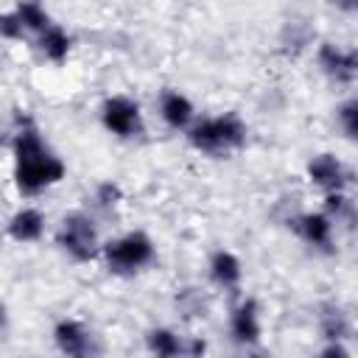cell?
<instances>
[{
  "mask_svg": "<svg viewBox=\"0 0 358 358\" xmlns=\"http://www.w3.org/2000/svg\"><path fill=\"white\" fill-rule=\"evenodd\" d=\"M67 165L62 162V157H56L42 134L25 123L22 129H17L14 134V182L17 190L22 196H36L45 187H53L64 179Z\"/></svg>",
  "mask_w": 358,
  "mask_h": 358,
  "instance_id": "cell-1",
  "label": "cell"
},
{
  "mask_svg": "<svg viewBox=\"0 0 358 358\" xmlns=\"http://www.w3.org/2000/svg\"><path fill=\"white\" fill-rule=\"evenodd\" d=\"M246 134H249V129H246L243 117L238 112H224V115H213V117H201V120L190 123L187 143L201 154L224 157V154L243 148Z\"/></svg>",
  "mask_w": 358,
  "mask_h": 358,
  "instance_id": "cell-2",
  "label": "cell"
},
{
  "mask_svg": "<svg viewBox=\"0 0 358 358\" xmlns=\"http://www.w3.org/2000/svg\"><path fill=\"white\" fill-rule=\"evenodd\" d=\"M154 252H157L154 241L140 229L126 232V235L101 246V255H103L106 268L112 274H134V271L145 268L154 260Z\"/></svg>",
  "mask_w": 358,
  "mask_h": 358,
  "instance_id": "cell-3",
  "label": "cell"
},
{
  "mask_svg": "<svg viewBox=\"0 0 358 358\" xmlns=\"http://www.w3.org/2000/svg\"><path fill=\"white\" fill-rule=\"evenodd\" d=\"M56 243L62 252H67L76 263H90L101 252L98 227L87 213H70L62 218V227L56 232Z\"/></svg>",
  "mask_w": 358,
  "mask_h": 358,
  "instance_id": "cell-4",
  "label": "cell"
},
{
  "mask_svg": "<svg viewBox=\"0 0 358 358\" xmlns=\"http://www.w3.org/2000/svg\"><path fill=\"white\" fill-rule=\"evenodd\" d=\"M53 341L64 358H98L101 341L98 336L78 319H62L53 327Z\"/></svg>",
  "mask_w": 358,
  "mask_h": 358,
  "instance_id": "cell-5",
  "label": "cell"
},
{
  "mask_svg": "<svg viewBox=\"0 0 358 358\" xmlns=\"http://www.w3.org/2000/svg\"><path fill=\"white\" fill-rule=\"evenodd\" d=\"M101 123L115 137H134L143 129V112L140 103L129 95H112L101 106Z\"/></svg>",
  "mask_w": 358,
  "mask_h": 358,
  "instance_id": "cell-6",
  "label": "cell"
},
{
  "mask_svg": "<svg viewBox=\"0 0 358 358\" xmlns=\"http://www.w3.org/2000/svg\"><path fill=\"white\" fill-rule=\"evenodd\" d=\"M316 62L327 78L336 84H352L358 73V50L355 48H338L333 42H322L316 50Z\"/></svg>",
  "mask_w": 358,
  "mask_h": 358,
  "instance_id": "cell-7",
  "label": "cell"
},
{
  "mask_svg": "<svg viewBox=\"0 0 358 358\" xmlns=\"http://www.w3.org/2000/svg\"><path fill=\"white\" fill-rule=\"evenodd\" d=\"M308 179L316 187H322L324 193H338V190H344L350 185L352 173L336 154H316L308 162Z\"/></svg>",
  "mask_w": 358,
  "mask_h": 358,
  "instance_id": "cell-8",
  "label": "cell"
},
{
  "mask_svg": "<svg viewBox=\"0 0 358 358\" xmlns=\"http://www.w3.org/2000/svg\"><path fill=\"white\" fill-rule=\"evenodd\" d=\"M291 224L308 246L322 249V252L333 249V218H327L324 213H302Z\"/></svg>",
  "mask_w": 358,
  "mask_h": 358,
  "instance_id": "cell-9",
  "label": "cell"
},
{
  "mask_svg": "<svg viewBox=\"0 0 358 358\" xmlns=\"http://www.w3.org/2000/svg\"><path fill=\"white\" fill-rule=\"evenodd\" d=\"M229 333L238 344H257L260 341V308L255 299H243L229 316Z\"/></svg>",
  "mask_w": 358,
  "mask_h": 358,
  "instance_id": "cell-10",
  "label": "cell"
},
{
  "mask_svg": "<svg viewBox=\"0 0 358 358\" xmlns=\"http://www.w3.org/2000/svg\"><path fill=\"white\" fill-rule=\"evenodd\" d=\"M6 232H8V238H14L17 243H34V241H39L42 232H45V215H42V210H36V207H22V210H17V213L8 218Z\"/></svg>",
  "mask_w": 358,
  "mask_h": 358,
  "instance_id": "cell-11",
  "label": "cell"
},
{
  "mask_svg": "<svg viewBox=\"0 0 358 358\" xmlns=\"http://www.w3.org/2000/svg\"><path fill=\"white\" fill-rule=\"evenodd\" d=\"M159 115L171 129H190L193 123V103L179 90H165L159 95Z\"/></svg>",
  "mask_w": 358,
  "mask_h": 358,
  "instance_id": "cell-12",
  "label": "cell"
},
{
  "mask_svg": "<svg viewBox=\"0 0 358 358\" xmlns=\"http://www.w3.org/2000/svg\"><path fill=\"white\" fill-rule=\"evenodd\" d=\"M210 277H213V282L218 288H238L241 280H243V266H241L238 255L229 252V249L213 252V257H210Z\"/></svg>",
  "mask_w": 358,
  "mask_h": 358,
  "instance_id": "cell-13",
  "label": "cell"
},
{
  "mask_svg": "<svg viewBox=\"0 0 358 358\" xmlns=\"http://www.w3.org/2000/svg\"><path fill=\"white\" fill-rule=\"evenodd\" d=\"M319 330L327 341H344L352 336V319L338 302H327L319 313Z\"/></svg>",
  "mask_w": 358,
  "mask_h": 358,
  "instance_id": "cell-14",
  "label": "cell"
},
{
  "mask_svg": "<svg viewBox=\"0 0 358 358\" xmlns=\"http://www.w3.org/2000/svg\"><path fill=\"white\" fill-rule=\"evenodd\" d=\"M36 45H39V50H42V56H45L48 62L62 64V62L70 56L73 39H70V34H67L62 25H56V22H53V25H48V28L39 34Z\"/></svg>",
  "mask_w": 358,
  "mask_h": 358,
  "instance_id": "cell-15",
  "label": "cell"
},
{
  "mask_svg": "<svg viewBox=\"0 0 358 358\" xmlns=\"http://www.w3.org/2000/svg\"><path fill=\"white\" fill-rule=\"evenodd\" d=\"M148 352L154 358H185V338H179L171 327H154L145 336Z\"/></svg>",
  "mask_w": 358,
  "mask_h": 358,
  "instance_id": "cell-16",
  "label": "cell"
},
{
  "mask_svg": "<svg viewBox=\"0 0 358 358\" xmlns=\"http://www.w3.org/2000/svg\"><path fill=\"white\" fill-rule=\"evenodd\" d=\"M14 14H17V20H20V25H22L25 31L42 34L48 25H53V22H50V14H48L45 6H39V3H20V6H14Z\"/></svg>",
  "mask_w": 358,
  "mask_h": 358,
  "instance_id": "cell-17",
  "label": "cell"
},
{
  "mask_svg": "<svg viewBox=\"0 0 358 358\" xmlns=\"http://www.w3.org/2000/svg\"><path fill=\"white\" fill-rule=\"evenodd\" d=\"M336 117H338V126H341L344 137L347 140H355L358 137V101L355 98H347L344 103H338Z\"/></svg>",
  "mask_w": 358,
  "mask_h": 358,
  "instance_id": "cell-18",
  "label": "cell"
},
{
  "mask_svg": "<svg viewBox=\"0 0 358 358\" xmlns=\"http://www.w3.org/2000/svg\"><path fill=\"white\" fill-rule=\"evenodd\" d=\"M324 215L327 218H350L352 221V201L344 196V190L338 193H327L324 196Z\"/></svg>",
  "mask_w": 358,
  "mask_h": 358,
  "instance_id": "cell-19",
  "label": "cell"
},
{
  "mask_svg": "<svg viewBox=\"0 0 358 358\" xmlns=\"http://www.w3.org/2000/svg\"><path fill=\"white\" fill-rule=\"evenodd\" d=\"M123 199V190H120V185L117 182H101L98 185V190H95V201L101 204V207H115L117 201Z\"/></svg>",
  "mask_w": 358,
  "mask_h": 358,
  "instance_id": "cell-20",
  "label": "cell"
},
{
  "mask_svg": "<svg viewBox=\"0 0 358 358\" xmlns=\"http://www.w3.org/2000/svg\"><path fill=\"white\" fill-rule=\"evenodd\" d=\"M0 36L3 39H22L25 36V28L20 25L14 11H3L0 14Z\"/></svg>",
  "mask_w": 358,
  "mask_h": 358,
  "instance_id": "cell-21",
  "label": "cell"
},
{
  "mask_svg": "<svg viewBox=\"0 0 358 358\" xmlns=\"http://www.w3.org/2000/svg\"><path fill=\"white\" fill-rule=\"evenodd\" d=\"M207 352V341L204 338H185V358H201Z\"/></svg>",
  "mask_w": 358,
  "mask_h": 358,
  "instance_id": "cell-22",
  "label": "cell"
},
{
  "mask_svg": "<svg viewBox=\"0 0 358 358\" xmlns=\"http://www.w3.org/2000/svg\"><path fill=\"white\" fill-rule=\"evenodd\" d=\"M319 358H350V350L344 347V341H327V347L319 352Z\"/></svg>",
  "mask_w": 358,
  "mask_h": 358,
  "instance_id": "cell-23",
  "label": "cell"
},
{
  "mask_svg": "<svg viewBox=\"0 0 358 358\" xmlns=\"http://www.w3.org/2000/svg\"><path fill=\"white\" fill-rule=\"evenodd\" d=\"M6 324V308H3V302H0V327Z\"/></svg>",
  "mask_w": 358,
  "mask_h": 358,
  "instance_id": "cell-24",
  "label": "cell"
},
{
  "mask_svg": "<svg viewBox=\"0 0 358 358\" xmlns=\"http://www.w3.org/2000/svg\"><path fill=\"white\" fill-rule=\"evenodd\" d=\"M249 358H263V355H249Z\"/></svg>",
  "mask_w": 358,
  "mask_h": 358,
  "instance_id": "cell-25",
  "label": "cell"
}]
</instances>
